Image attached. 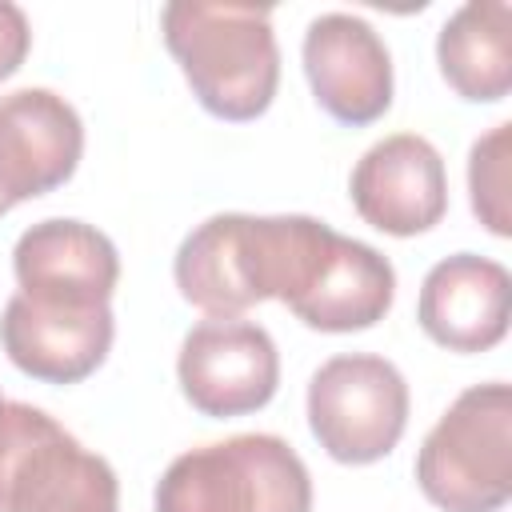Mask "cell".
I'll list each match as a JSON object with an SVG mask.
<instances>
[{"label":"cell","mask_w":512,"mask_h":512,"mask_svg":"<svg viewBox=\"0 0 512 512\" xmlns=\"http://www.w3.org/2000/svg\"><path fill=\"white\" fill-rule=\"evenodd\" d=\"M160 28L204 112L220 120H256L272 104L280 48L268 8L172 0L160 12Z\"/></svg>","instance_id":"1"},{"label":"cell","mask_w":512,"mask_h":512,"mask_svg":"<svg viewBox=\"0 0 512 512\" xmlns=\"http://www.w3.org/2000/svg\"><path fill=\"white\" fill-rule=\"evenodd\" d=\"M156 512H312V480L288 440L240 432L180 452L156 484Z\"/></svg>","instance_id":"2"},{"label":"cell","mask_w":512,"mask_h":512,"mask_svg":"<svg viewBox=\"0 0 512 512\" xmlns=\"http://www.w3.org/2000/svg\"><path fill=\"white\" fill-rule=\"evenodd\" d=\"M416 484L444 512H496L512 496V388H464L416 452Z\"/></svg>","instance_id":"3"},{"label":"cell","mask_w":512,"mask_h":512,"mask_svg":"<svg viewBox=\"0 0 512 512\" xmlns=\"http://www.w3.org/2000/svg\"><path fill=\"white\" fill-rule=\"evenodd\" d=\"M284 260V216L220 212L196 224L172 260L176 288L208 316H240L276 296Z\"/></svg>","instance_id":"4"},{"label":"cell","mask_w":512,"mask_h":512,"mask_svg":"<svg viewBox=\"0 0 512 512\" xmlns=\"http://www.w3.org/2000/svg\"><path fill=\"white\" fill-rule=\"evenodd\" d=\"M308 424L332 460L372 464L404 436L408 384L384 356H332L308 380Z\"/></svg>","instance_id":"5"},{"label":"cell","mask_w":512,"mask_h":512,"mask_svg":"<svg viewBox=\"0 0 512 512\" xmlns=\"http://www.w3.org/2000/svg\"><path fill=\"white\" fill-rule=\"evenodd\" d=\"M176 376L196 412L228 420L256 412L276 396L280 356L260 324L240 316H208L184 336Z\"/></svg>","instance_id":"6"},{"label":"cell","mask_w":512,"mask_h":512,"mask_svg":"<svg viewBox=\"0 0 512 512\" xmlns=\"http://www.w3.org/2000/svg\"><path fill=\"white\" fill-rule=\"evenodd\" d=\"M84 152L76 108L52 88H16L0 96V208L44 196L72 180Z\"/></svg>","instance_id":"7"},{"label":"cell","mask_w":512,"mask_h":512,"mask_svg":"<svg viewBox=\"0 0 512 512\" xmlns=\"http://www.w3.org/2000/svg\"><path fill=\"white\" fill-rule=\"evenodd\" d=\"M304 72L316 104L348 124H372L392 104V56L376 28L352 12H324L304 32Z\"/></svg>","instance_id":"8"},{"label":"cell","mask_w":512,"mask_h":512,"mask_svg":"<svg viewBox=\"0 0 512 512\" xmlns=\"http://www.w3.org/2000/svg\"><path fill=\"white\" fill-rule=\"evenodd\" d=\"M348 192L360 220L388 236L428 232L448 212L444 160L416 132H396L376 140L356 160Z\"/></svg>","instance_id":"9"},{"label":"cell","mask_w":512,"mask_h":512,"mask_svg":"<svg viewBox=\"0 0 512 512\" xmlns=\"http://www.w3.org/2000/svg\"><path fill=\"white\" fill-rule=\"evenodd\" d=\"M116 336L108 304H44L16 292L0 316V344L8 360L44 384H76L92 376Z\"/></svg>","instance_id":"10"},{"label":"cell","mask_w":512,"mask_h":512,"mask_svg":"<svg viewBox=\"0 0 512 512\" xmlns=\"http://www.w3.org/2000/svg\"><path fill=\"white\" fill-rule=\"evenodd\" d=\"M12 272L24 296L44 304H108L120 280L116 244L84 220H40L32 224L12 252Z\"/></svg>","instance_id":"11"},{"label":"cell","mask_w":512,"mask_h":512,"mask_svg":"<svg viewBox=\"0 0 512 512\" xmlns=\"http://www.w3.org/2000/svg\"><path fill=\"white\" fill-rule=\"evenodd\" d=\"M396 300V272L372 244L328 228L288 312L316 332H360L388 316Z\"/></svg>","instance_id":"12"},{"label":"cell","mask_w":512,"mask_h":512,"mask_svg":"<svg viewBox=\"0 0 512 512\" xmlns=\"http://www.w3.org/2000/svg\"><path fill=\"white\" fill-rule=\"evenodd\" d=\"M508 300L512 280L504 264L476 252H456L428 268L416 320L428 340L448 352H484L508 332Z\"/></svg>","instance_id":"13"},{"label":"cell","mask_w":512,"mask_h":512,"mask_svg":"<svg viewBox=\"0 0 512 512\" xmlns=\"http://www.w3.org/2000/svg\"><path fill=\"white\" fill-rule=\"evenodd\" d=\"M120 484L104 456L88 452L64 424L40 444L20 480L12 484L4 512H116Z\"/></svg>","instance_id":"14"},{"label":"cell","mask_w":512,"mask_h":512,"mask_svg":"<svg viewBox=\"0 0 512 512\" xmlns=\"http://www.w3.org/2000/svg\"><path fill=\"white\" fill-rule=\"evenodd\" d=\"M436 60L456 96L472 104L504 100L512 88V8L504 0L456 8L436 36Z\"/></svg>","instance_id":"15"},{"label":"cell","mask_w":512,"mask_h":512,"mask_svg":"<svg viewBox=\"0 0 512 512\" xmlns=\"http://www.w3.org/2000/svg\"><path fill=\"white\" fill-rule=\"evenodd\" d=\"M508 156H512V124H496L488 136H480L468 152V192L472 212L492 236L512 232L508 216Z\"/></svg>","instance_id":"16"},{"label":"cell","mask_w":512,"mask_h":512,"mask_svg":"<svg viewBox=\"0 0 512 512\" xmlns=\"http://www.w3.org/2000/svg\"><path fill=\"white\" fill-rule=\"evenodd\" d=\"M28 48H32L28 16L12 0H0V80H8L24 64Z\"/></svg>","instance_id":"17"}]
</instances>
